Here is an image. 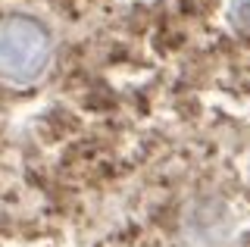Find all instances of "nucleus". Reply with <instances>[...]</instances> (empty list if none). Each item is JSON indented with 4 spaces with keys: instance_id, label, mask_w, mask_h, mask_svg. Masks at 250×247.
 <instances>
[{
    "instance_id": "f257e3e1",
    "label": "nucleus",
    "mask_w": 250,
    "mask_h": 247,
    "mask_svg": "<svg viewBox=\"0 0 250 247\" xmlns=\"http://www.w3.org/2000/svg\"><path fill=\"white\" fill-rule=\"evenodd\" d=\"M50 41L38 22L25 16L0 19V75L10 82H35L47 69Z\"/></svg>"
},
{
    "instance_id": "f03ea898",
    "label": "nucleus",
    "mask_w": 250,
    "mask_h": 247,
    "mask_svg": "<svg viewBox=\"0 0 250 247\" xmlns=\"http://www.w3.org/2000/svg\"><path fill=\"white\" fill-rule=\"evenodd\" d=\"M229 19H231V25L238 28V32L250 35V0H231Z\"/></svg>"
}]
</instances>
